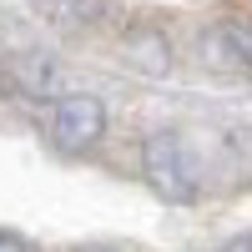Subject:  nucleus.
Returning a JSON list of instances; mask_svg holds the SVG:
<instances>
[{"label": "nucleus", "mask_w": 252, "mask_h": 252, "mask_svg": "<svg viewBox=\"0 0 252 252\" xmlns=\"http://www.w3.org/2000/svg\"><path fill=\"white\" fill-rule=\"evenodd\" d=\"M141 177L161 202H197L202 197V157L182 131H152L141 141Z\"/></svg>", "instance_id": "obj_1"}, {"label": "nucleus", "mask_w": 252, "mask_h": 252, "mask_svg": "<svg viewBox=\"0 0 252 252\" xmlns=\"http://www.w3.org/2000/svg\"><path fill=\"white\" fill-rule=\"evenodd\" d=\"M101 136H106V101H101V96L71 91V96L56 101V111H51V141H56V152L81 157V152H91Z\"/></svg>", "instance_id": "obj_2"}, {"label": "nucleus", "mask_w": 252, "mask_h": 252, "mask_svg": "<svg viewBox=\"0 0 252 252\" xmlns=\"http://www.w3.org/2000/svg\"><path fill=\"white\" fill-rule=\"evenodd\" d=\"M207 61L252 76V20H222L217 31H207Z\"/></svg>", "instance_id": "obj_3"}, {"label": "nucleus", "mask_w": 252, "mask_h": 252, "mask_svg": "<svg viewBox=\"0 0 252 252\" xmlns=\"http://www.w3.org/2000/svg\"><path fill=\"white\" fill-rule=\"evenodd\" d=\"M121 51H126V66L141 71V76H166L172 71V40L161 31H152V26H131Z\"/></svg>", "instance_id": "obj_4"}, {"label": "nucleus", "mask_w": 252, "mask_h": 252, "mask_svg": "<svg viewBox=\"0 0 252 252\" xmlns=\"http://www.w3.org/2000/svg\"><path fill=\"white\" fill-rule=\"evenodd\" d=\"M101 15H106V0H46V20L56 31H71V35L91 31Z\"/></svg>", "instance_id": "obj_5"}, {"label": "nucleus", "mask_w": 252, "mask_h": 252, "mask_svg": "<svg viewBox=\"0 0 252 252\" xmlns=\"http://www.w3.org/2000/svg\"><path fill=\"white\" fill-rule=\"evenodd\" d=\"M15 86L26 91L31 101H46L56 91V61L46 56H20V66H15Z\"/></svg>", "instance_id": "obj_6"}, {"label": "nucleus", "mask_w": 252, "mask_h": 252, "mask_svg": "<svg viewBox=\"0 0 252 252\" xmlns=\"http://www.w3.org/2000/svg\"><path fill=\"white\" fill-rule=\"evenodd\" d=\"M0 252H31L20 237H10V232H0Z\"/></svg>", "instance_id": "obj_7"}, {"label": "nucleus", "mask_w": 252, "mask_h": 252, "mask_svg": "<svg viewBox=\"0 0 252 252\" xmlns=\"http://www.w3.org/2000/svg\"><path fill=\"white\" fill-rule=\"evenodd\" d=\"M222 252H252V232H242V237H232V242H227Z\"/></svg>", "instance_id": "obj_8"}, {"label": "nucleus", "mask_w": 252, "mask_h": 252, "mask_svg": "<svg viewBox=\"0 0 252 252\" xmlns=\"http://www.w3.org/2000/svg\"><path fill=\"white\" fill-rule=\"evenodd\" d=\"M81 252H111V247H81Z\"/></svg>", "instance_id": "obj_9"}]
</instances>
